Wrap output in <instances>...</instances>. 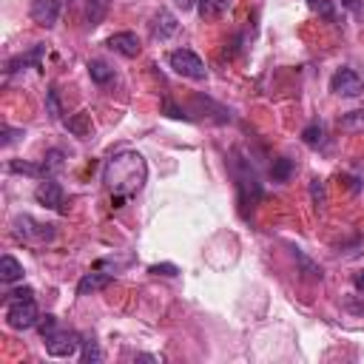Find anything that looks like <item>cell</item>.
Instances as JSON below:
<instances>
[{
	"mask_svg": "<svg viewBox=\"0 0 364 364\" xmlns=\"http://www.w3.org/2000/svg\"><path fill=\"white\" fill-rule=\"evenodd\" d=\"M145 179H148V165L139 151H119L102 168V182L111 191L114 202H122L125 196L139 193Z\"/></svg>",
	"mask_w": 364,
	"mask_h": 364,
	"instance_id": "6da1fadb",
	"label": "cell"
},
{
	"mask_svg": "<svg viewBox=\"0 0 364 364\" xmlns=\"http://www.w3.org/2000/svg\"><path fill=\"white\" fill-rule=\"evenodd\" d=\"M6 324L14 330H28L34 324H40V313L34 299H11L6 307Z\"/></svg>",
	"mask_w": 364,
	"mask_h": 364,
	"instance_id": "7a4b0ae2",
	"label": "cell"
},
{
	"mask_svg": "<svg viewBox=\"0 0 364 364\" xmlns=\"http://www.w3.org/2000/svg\"><path fill=\"white\" fill-rule=\"evenodd\" d=\"M168 63H171V68H173L176 74L188 77V80H205V77H208L205 63L199 60V54H193V51H188V48L171 51V54H168Z\"/></svg>",
	"mask_w": 364,
	"mask_h": 364,
	"instance_id": "3957f363",
	"label": "cell"
},
{
	"mask_svg": "<svg viewBox=\"0 0 364 364\" xmlns=\"http://www.w3.org/2000/svg\"><path fill=\"white\" fill-rule=\"evenodd\" d=\"M43 338H46V353L54 355V358H68V355H74L77 347L82 344L74 330H57V327H54L51 333H46Z\"/></svg>",
	"mask_w": 364,
	"mask_h": 364,
	"instance_id": "277c9868",
	"label": "cell"
},
{
	"mask_svg": "<svg viewBox=\"0 0 364 364\" xmlns=\"http://www.w3.org/2000/svg\"><path fill=\"white\" fill-rule=\"evenodd\" d=\"M14 233L23 242L43 245V242H51L54 239V225H43V222H37L31 216H17L14 219Z\"/></svg>",
	"mask_w": 364,
	"mask_h": 364,
	"instance_id": "5b68a950",
	"label": "cell"
},
{
	"mask_svg": "<svg viewBox=\"0 0 364 364\" xmlns=\"http://www.w3.org/2000/svg\"><path fill=\"white\" fill-rule=\"evenodd\" d=\"M330 91L338 94V97H358L364 91V77L353 68H338L330 77Z\"/></svg>",
	"mask_w": 364,
	"mask_h": 364,
	"instance_id": "8992f818",
	"label": "cell"
},
{
	"mask_svg": "<svg viewBox=\"0 0 364 364\" xmlns=\"http://www.w3.org/2000/svg\"><path fill=\"white\" fill-rule=\"evenodd\" d=\"M108 48L122 54V57H136L142 51V43H139V37L134 31H117V34L108 37Z\"/></svg>",
	"mask_w": 364,
	"mask_h": 364,
	"instance_id": "52a82bcc",
	"label": "cell"
},
{
	"mask_svg": "<svg viewBox=\"0 0 364 364\" xmlns=\"http://www.w3.org/2000/svg\"><path fill=\"white\" fill-rule=\"evenodd\" d=\"M34 199H37L40 205L51 208V210H63V188H60V182L43 179V182L37 185V191H34Z\"/></svg>",
	"mask_w": 364,
	"mask_h": 364,
	"instance_id": "ba28073f",
	"label": "cell"
},
{
	"mask_svg": "<svg viewBox=\"0 0 364 364\" xmlns=\"http://www.w3.org/2000/svg\"><path fill=\"white\" fill-rule=\"evenodd\" d=\"M28 14H31V20H34L37 26L51 28V26L57 23V17H60V3H57V0H34Z\"/></svg>",
	"mask_w": 364,
	"mask_h": 364,
	"instance_id": "9c48e42d",
	"label": "cell"
},
{
	"mask_svg": "<svg viewBox=\"0 0 364 364\" xmlns=\"http://www.w3.org/2000/svg\"><path fill=\"white\" fill-rule=\"evenodd\" d=\"M176 28H179V23H176V17L168 9H159L151 17V34H154V40H168V37L176 34Z\"/></svg>",
	"mask_w": 364,
	"mask_h": 364,
	"instance_id": "30bf717a",
	"label": "cell"
},
{
	"mask_svg": "<svg viewBox=\"0 0 364 364\" xmlns=\"http://www.w3.org/2000/svg\"><path fill=\"white\" fill-rule=\"evenodd\" d=\"M111 282H114L111 273H85V276L80 279V284H77V293H80V296L97 293V290H105Z\"/></svg>",
	"mask_w": 364,
	"mask_h": 364,
	"instance_id": "8fae6325",
	"label": "cell"
},
{
	"mask_svg": "<svg viewBox=\"0 0 364 364\" xmlns=\"http://www.w3.org/2000/svg\"><path fill=\"white\" fill-rule=\"evenodd\" d=\"M230 9V0H199V17L202 20H219Z\"/></svg>",
	"mask_w": 364,
	"mask_h": 364,
	"instance_id": "7c38bea8",
	"label": "cell"
},
{
	"mask_svg": "<svg viewBox=\"0 0 364 364\" xmlns=\"http://www.w3.org/2000/svg\"><path fill=\"white\" fill-rule=\"evenodd\" d=\"M17 279H23V264H20L14 256H3V259H0V282L11 284V282H17Z\"/></svg>",
	"mask_w": 364,
	"mask_h": 364,
	"instance_id": "4fadbf2b",
	"label": "cell"
},
{
	"mask_svg": "<svg viewBox=\"0 0 364 364\" xmlns=\"http://www.w3.org/2000/svg\"><path fill=\"white\" fill-rule=\"evenodd\" d=\"M40 57H43V46H34L28 54H20V57H11L9 63H6V71H17V65H34V68H40Z\"/></svg>",
	"mask_w": 364,
	"mask_h": 364,
	"instance_id": "5bb4252c",
	"label": "cell"
},
{
	"mask_svg": "<svg viewBox=\"0 0 364 364\" xmlns=\"http://www.w3.org/2000/svg\"><path fill=\"white\" fill-rule=\"evenodd\" d=\"M88 74H91V80L100 82V85H105L108 80H114V68H108L102 60H91V63H88Z\"/></svg>",
	"mask_w": 364,
	"mask_h": 364,
	"instance_id": "9a60e30c",
	"label": "cell"
},
{
	"mask_svg": "<svg viewBox=\"0 0 364 364\" xmlns=\"http://www.w3.org/2000/svg\"><path fill=\"white\" fill-rule=\"evenodd\" d=\"M65 125H68V131H71V134H77V136H88V134H91V117H88L85 111L74 114Z\"/></svg>",
	"mask_w": 364,
	"mask_h": 364,
	"instance_id": "2e32d148",
	"label": "cell"
},
{
	"mask_svg": "<svg viewBox=\"0 0 364 364\" xmlns=\"http://www.w3.org/2000/svg\"><path fill=\"white\" fill-rule=\"evenodd\" d=\"M9 171H14V173H28V176H46V171H43V162H40V165H31V162H20V159H11V162H9Z\"/></svg>",
	"mask_w": 364,
	"mask_h": 364,
	"instance_id": "e0dca14e",
	"label": "cell"
},
{
	"mask_svg": "<svg viewBox=\"0 0 364 364\" xmlns=\"http://www.w3.org/2000/svg\"><path fill=\"white\" fill-rule=\"evenodd\" d=\"M338 125H341V128H350V131L364 128V108H358V111H350V114L338 117Z\"/></svg>",
	"mask_w": 364,
	"mask_h": 364,
	"instance_id": "ac0fdd59",
	"label": "cell"
},
{
	"mask_svg": "<svg viewBox=\"0 0 364 364\" xmlns=\"http://www.w3.org/2000/svg\"><path fill=\"white\" fill-rule=\"evenodd\" d=\"M290 171H293V162H290L287 156L276 159V162H273V168H270V173H273V179H276V182H284V179L290 176Z\"/></svg>",
	"mask_w": 364,
	"mask_h": 364,
	"instance_id": "d6986e66",
	"label": "cell"
},
{
	"mask_svg": "<svg viewBox=\"0 0 364 364\" xmlns=\"http://www.w3.org/2000/svg\"><path fill=\"white\" fill-rule=\"evenodd\" d=\"M63 168V151H48L46 156H43V171L46 173H54V171H60Z\"/></svg>",
	"mask_w": 364,
	"mask_h": 364,
	"instance_id": "ffe728a7",
	"label": "cell"
},
{
	"mask_svg": "<svg viewBox=\"0 0 364 364\" xmlns=\"http://www.w3.org/2000/svg\"><path fill=\"white\" fill-rule=\"evenodd\" d=\"M100 358H102V353H100L97 341H94V338H85V341H82V361H85V364H94V361H100Z\"/></svg>",
	"mask_w": 364,
	"mask_h": 364,
	"instance_id": "44dd1931",
	"label": "cell"
},
{
	"mask_svg": "<svg viewBox=\"0 0 364 364\" xmlns=\"http://www.w3.org/2000/svg\"><path fill=\"white\" fill-rule=\"evenodd\" d=\"M301 139H304L307 145H318V142H321V125H316V122L307 125V128L301 131Z\"/></svg>",
	"mask_w": 364,
	"mask_h": 364,
	"instance_id": "7402d4cb",
	"label": "cell"
},
{
	"mask_svg": "<svg viewBox=\"0 0 364 364\" xmlns=\"http://www.w3.org/2000/svg\"><path fill=\"white\" fill-rule=\"evenodd\" d=\"M151 273H162V276H176L179 270H176V264H151Z\"/></svg>",
	"mask_w": 364,
	"mask_h": 364,
	"instance_id": "603a6c76",
	"label": "cell"
},
{
	"mask_svg": "<svg viewBox=\"0 0 364 364\" xmlns=\"http://www.w3.org/2000/svg\"><path fill=\"white\" fill-rule=\"evenodd\" d=\"M54 327H57V318H54V316H46V318L40 321V333H43V336H46V333H51Z\"/></svg>",
	"mask_w": 364,
	"mask_h": 364,
	"instance_id": "cb8c5ba5",
	"label": "cell"
},
{
	"mask_svg": "<svg viewBox=\"0 0 364 364\" xmlns=\"http://www.w3.org/2000/svg\"><path fill=\"white\" fill-rule=\"evenodd\" d=\"M31 296H34L31 287H23V290H11V293H9V301H11V299H31Z\"/></svg>",
	"mask_w": 364,
	"mask_h": 364,
	"instance_id": "d4e9b609",
	"label": "cell"
},
{
	"mask_svg": "<svg viewBox=\"0 0 364 364\" xmlns=\"http://www.w3.org/2000/svg\"><path fill=\"white\" fill-rule=\"evenodd\" d=\"M48 105H51V117H60V105H57V94H54V88H51V94H48Z\"/></svg>",
	"mask_w": 364,
	"mask_h": 364,
	"instance_id": "484cf974",
	"label": "cell"
},
{
	"mask_svg": "<svg viewBox=\"0 0 364 364\" xmlns=\"http://www.w3.org/2000/svg\"><path fill=\"white\" fill-rule=\"evenodd\" d=\"M196 0H176V6H182V9H191Z\"/></svg>",
	"mask_w": 364,
	"mask_h": 364,
	"instance_id": "4316f807",
	"label": "cell"
},
{
	"mask_svg": "<svg viewBox=\"0 0 364 364\" xmlns=\"http://www.w3.org/2000/svg\"><path fill=\"white\" fill-rule=\"evenodd\" d=\"M355 287H364V273H358V276H355Z\"/></svg>",
	"mask_w": 364,
	"mask_h": 364,
	"instance_id": "83f0119b",
	"label": "cell"
}]
</instances>
